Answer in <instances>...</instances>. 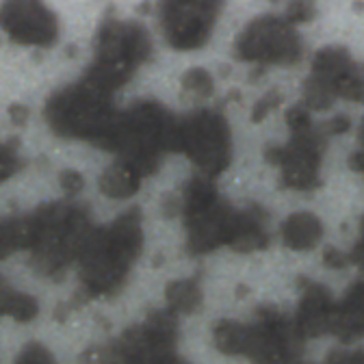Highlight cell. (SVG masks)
<instances>
[{"label":"cell","mask_w":364,"mask_h":364,"mask_svg":"<svg viewBox=\"0 0 364 364\" xmlns=\"http://www.w3.org/2000/svg\"><path fill=\"white\" fill-rule=\"evenodd\" d=\"M334 94H336V98L364 102V65L353 63V68L336 82Z\"/></svg>","instance_id":"cell-24"},{"label":"cell","mask_w":364,"mask_h":364,"mask_svg":"<svg viewBox=\"0 0 364 364\" xmlns=\"http://www.w3.org/2000/svg\"><path fill=\"white\" fill-rule=\"evenodd\" d=\"M167 364H182V362H178V360H171V362H167Z\"/></svg>","instance_id":"cell-39"},{"label":"cell","mask_w":364,"mask_h":364,"mask_svg":"<svg viewBox=\"0 0 364 364\" xmlns=\"http://www.w3.org/2000/svg\"><path fill=\"white\" fill-rule=\"evenodd\" d=\"M165 299L169 304L171 312L189 314L200 308L202 304V291L196 280H178L171 282L165 291Z\"/></svg>","instance_id":"cell-21"},{"label":"cell","mask_w":364,"mask_h":364,"mask_svg":"<svg viewBox=\"0 0 364 364\" xmlns=\"http://www.w3.org/2000/svg\"><path fill=\"white\" fill-rule=\"evenodd\" d=\"M113 117L115 109L111 96L85 80L59 91L46 105V119L57 134L72 136V139H89L96 146L107 134Z\"/></svg>","instance_id":"cell-5"},{"label":"cell","mask_w":364,"mask_h":364,"mask_svg":"<svg viewBox=\"0 0 364 364\" xmlns=\"http://www.w3.org/2000/svg\"><path fill=\"white\" fill-rule=\"evenodd\" d=\"M176 130L178 119L167 109L156 102H139L124 113H115L98 146L117 152V161L144 178L159 167L161 154L176 150Z\"/></svg>","instance_id":"cell-1"},{"label":"cell","mask_w":364,"mask_h":364,"mask_svg":"<svg viewBox=\"0 0 364 364\" xmlns=\"http://www.w3.org/2000/svg\"><path fill=\"white\" fill-rule=\"evenodd\" d=\"M349 128H351V122H349V117H345V115H338V117H334V119H330L328 124L321 126V130H323L326 134H343V132H347Z\"/></svg>","instance_id":"cell-32"},{"label":"cell","mask_w":364,"mask_h":364,"mask_svg":"<svg viewBox=\"0 0 364 364\" xmlns=\"http://www.w3.org/2000/svg\"><path fill=\"white\" fill-rule=\"evenodd\" d=\"M287 124L291 126L293 132H295V130H301V128H308V126H312L310 113H308L304 107H293V109L287 113Z\"/></svg>","instance_id":"cell-30"},{"label":"cell","mask_w":364,"mask_h":364,"mask_svg":"<svg viewBox=\"0 0 364 364\" xmlns=\"http://www.w3.org/2000/svg\"><path fill=\"white\" fill-rule=\"evenodd\" d=\"M219 3H208V0L165 3L161 11V24L167 41L178 50L200 48L213 31V24L219 16Z\"/></svg>","instance_id":"cell-11"},{"label":"cell","mask_w":364,"mask_h":364,"mask_svg":"<svg viewBox=\"0 0 364 364\" xmlns=\"http://www.w3.org/2000/svg\"><path fill=\"white\" fill-rule=\"evenodd\" d=\"M18 364H55V362H53V355L48 353V349H43L41 345H28L22 351Z\"/></svg>","instance_id":"cell-27"},{"label":"cell","mask_w":364,"mask_h":364,"mask_svg":"<svg viewBox=\"0 0 364 364\" xmlns=\"http://www.w3.org/2000/svg\"><path fill=\"white\" fill-rule=\"evenodd\" d=\"M360 144H362V148H364V122H362V126H360Z\"/></svg>","instance_id":"cell-38"},{"label":"cell","mask_w":364,"mask_h":364,"mask_svg":"<svg viewBox=\"0 0 364 364\" xmlns=\"http://www.w3.org/2000/svg\"><path fill=\"white\" fill-rule=\"evenodd\" d=\"M144 243L139 210H130L117 217L100 230H91L78 256L80 280L94 295L115 293L139 256Z\"/></svg>","instance_id":"cell-2"},{"label":"cell","mask_w":364,"mask_h":364,"mask_svg":"<svg viewBox=\"0 0 364 364\" xmlns=\"http://www.w3.org/2000/svg\"><path fill=\"white\" fill-rule=\"evenodd\" d=\"M314 14H316L314 5H310V3H293V5H289V9H287V22H289V24L310 22V20L314 18Z\"/></svg>","instance_id":"cell-28"},{"label":"cell","mask_w":364,"mask_h":364,"mask_svg":"<svg viewBox=\"0 0 364 364\" xmlns=\"http://www.w3.org/2000/svg\"><path fill=\"white\" fill-rule=\"evenodd\" d=\"M11 117H14L18 124H22V122L28 117V111H26V109H22V107H14V109H11Z\"/></svg>","instance_id":"cell-37"},{"label":"cell","mask_w":364,"mask_h":364,"mask_svg":"<svg viewBox=\"0 0 364 364\" xmlns=\"http://www.w3.org/2000/svg\"><path fill=\"white\" fill-rule=\"evenodd\" d=\"M237 213L230 204L223 200H215L210 206L185 215L189 241L187 247L191 254H208L221 245H230L232 235H235V223H237Z\"/></svg>","instance_id":"cell-13"},{"label":"cell","mask_w":364,"mask_h":364,"mask_svg":"<svg viewBox=\"0 0 364 364\" xmlns=\"http://www.w3.org/2000/svg\"><path fill=\"white\" fill-rule=\"evenodd\" d=\"M264 221H267V213L260 206L239 210L230 247L235 252H241V254L264 250L269 245V235L264 230Z\"/></svg>","instance_id":"cell-15"},{"label":"cell","mask_w":364,"mask_h":364,"mask_svg":"<svg viewBox=\"0 0 364 364\" xmlns=\"http://www.w3.org/2000/svg\"><path fill=\"white\" fill-rule=\"evenodd\" d=\"M301 341L295 321H289L276 308H260L256 323L245 326L243 355L256 364H291L301 349Z\"/></svg>","instance_id":"cell-9"},{"label":"cell","mask_w":364,"mask_h":364,"mask_svg":"<svg viewBox=\"0 0 364 364\" xmlns=\"http://www.w3.org/2000/svg\"><path fill=\"white\" fill-rule=\"evenodd\" d=\"M61 187H63L70 196L78 193V191L82 189V176L76 173V171H63V173H61Z\"/></svg>","instance_id":"cell-31"},{"label":"cell","mask_w":364,"mask_h":364,"mask_svg":"<svg viewBox=\"0 0 364 364\" xmlns=\"http://www.w3.org/2000/svg\"><path fill=\"white\" fill-rule=\"evenodd\" d=\"M0 26L18 43L24 46H53L59 37L57 16L39 3L14 0L0 9Z\"/></svg>","instance_id":"cell-12"},{"label":"cell","mask_w":364,"mask_h":364,"mask_svg":"<svg viewBox=\"0 0 364 364\" xmlns=\"http://www.w3.org/2000/svg\"><path fill=\"white\" fill-rule=\"evenodd\" d=\"M37 314V301L16 291L7 280L0 278V316H11L16 321H31Z\"/></svg>","instance_id":"cell-20"},{"label":"cell","mask_w":364,"mask_h":364,"mask_svg":"<svg viewBox=\"0 0 364 364\" xmlns=\"http://www.w3.org/2000/svg\"><path fill=\"white\" fill-rule=\"evenodd\" d=\"M323 260H326V264H330V267H334V269H343V267L349 262V260H347V256H343V254H341V252H336L334 247L326 250Z\"/></svg>","instance_id":"cell-35"},{"label":"cell","mask_w":364,"mask_h":364,"mask_svg":"<svg viewBox=\"0 0 364 364\" xmlns=\"http://www.w3.org/2000/svg\"><path fill=\"white\" fill-rule=\"evenodd\" d=\"M152 41L148 31L134 22H107L96 37V59L85 74V82L102 94H113L150 57Z\"/></svg>","instance_id":"cell-4"},{"label":"cell","mask_w":364,"mask_h":364,"mask_svg":"<svg viewBox=\"0 0 364 364\" xmlns=\"http://www.w3.org/2000/svg\"><path fill=\"white\" fill-rule=\"evenodd\" d=\"M347 260L353 262V264H358L360 269H364V219H362V235H360V241L353 245V250H351V254L347 256Z\"/></svg>","instance_id":"cell-34"},{"label":"cell","mask_w":364,"mask_h":364,"mask_svg":"<svg viewBox=\"0 0 364 364\" xmlns=\"http://www.w3.org/2000/svg\"><path fill=\"white\" fill-rule=\"evenodd\" d=\"M299 284H301V301H299V310L295 318L299 334L318 336V334L330 332L334 308H336L332 293L323 284L310 282L306 278H301Z\"/></svg>","instance_id":"cell-14"},{"label":"cell","mask_w":364,"mask_h":364,"mask_svg":"<svg viewBox=\"0 0 364 364\" xmlns=\"http://www.w3.org/2000/svg\"><path fill=\"white\" fill-rule=\"evenodd\" d=\"M282 239L291 250H312L323 239V223L312 213H295L282 223Z\"/></svg>","instance_id":"cell-16"},{"label":"cell","mask_w":364,"mask_h":364,"mask_svg":"<svg viewBox=\"0 0 364 364\" xmlns=\"http://www.w3.org/2000/svg\"><path fill=\"white\" fill-rule=\"evenodd\" d=\"M349 165H351V169H355V171H362V173H364V148H362L360 152L351 154Z\"/></svg>","instance_id":"cell-36"},{"label":"cell","mask_w":364,"mask_h":364,"mask_svg":"<svg viewBox=\"0 0 364 364\" xmlns=\"http://www.w3.org/2000/svg\"><path fill=\"white\" fill-rule=\"evenodd\" d=\"M176 150L185 152L204 176L221 173L232 159L230 128L219 111H196L178 122Z\"/></svg>","instance_id":"cell-6"},{"label":"cell","mask_w":364,"mask_h":364,"mask_svg":"<svg viewBox=\"0 0 364 364\" xmlns=\"http://www.w3.org/2000/svg\"><path fill=\"white\" fill-rule=\"evenodd\" d=\"M243 338H245V326L237 321H221L215 328V345L223 353L239 355L243 353Z\"/></svg>","instance_id":"cell-22"},{"label":"cell","mask_w":364,"mask_h":364,"mask_svg":"<svg viewBox=\"0 0 364 364\" xmlns=\"http://www.w3.org/2000/svg\"><path fill=\"white\" fill-rule=\"evenodd\" d=\"M326 152V132L321 128H301L291 134L287 146H267L264 159L282 169V185L297 191H312L321 185V161Z\"/></svg>","instance_id":"cell-7"},{"label":"cell","mask_w":364,"mask_h":364,"mask_svg":"<svg viewBox=\"0 0 364 364\" xmlns=\"http://www.w3.org/2000/svg\"><path fill=\"white\" fill-rule=\"evenodd\" d=\"M235 53L241 61L252 63H295L304 46L293 24L276 16H264L245 26L235 43Z\"/></svg>","instance_id":"cell-8"},{"label":"cell","mask_w":364,"mask_h":364,"mask_svg":"<svg viewBox=\"0 0 364 364\" xmlns=\"http://www.w3.org/2000/svg\"><path fill=\"white\" fill-rule=\"evenodd\" d=\"M326 364H364V351L353 353H332Z\"/></svg>","instance_id":"cell-33"},{"label":"cell","mask_w":364,"mask_h":364,"mask_svg":"<svg viewBox=\"0 0 364 364\" xmlns=\"http://www.w3.org/2000/svg\"><path fill=\"white\" fill-rule=\"evenodd\" d=\"M176 318L171 312H154L141 326L128 330L113 347L111 364H167L173 360Z\"/></svg>","instance_id":"cell-10"},{"label":"cell","mask_w":364,"mask_h":364,"mask_svg":"<svg viewBox=\"0 0 364 364\" xmlns=\"http://www.w3.org/2000/svg\"><path fill=\"white\" fill-rule=\"evenodd\" d=\"M182 87L187 91H193L198 96H210L213 94V78L206 70H191L182 78Z\"/></svg>","instance_id":"cell-25"},{"label":"cell","mask_w":364,"mask_h":364,"mask_svg":"<svg viewBox=\"0 0 364 364\" xmlns=\"http://www.w3.org/2000/svg\"><path fill=\"white\" fill-rule=\"evenodd\" d=\"M35 267L41 273H59L72 260H78L85 241L91 235L87 213L72 204H48L28 215Z\"/></svg>","instance_id":"cell-3"},{"label":"cell","mask_w":364,"mask_h":364,"mask_svg":"<svg viewBox=\"0 0 364 364\" xmlns=\"http://www.w3.org/2000/svg\"><path fill=\"white\" fill-rule=\"evenodd\" d=\"M280 94H278V91H269V94H264L260 100H258V105L254 107V113H252V119L254 122H260L269 111H273V109H276L278 105H280Z\"/></svg>","instance_id":"cell-29"},{"label":"cell","mask_w":364,"mask_h":364,"mask_svg":"<svg viewBox=\"0 0 364 364\" xmlns=\"http://www.w3.org/2000/svg\"><path fill=\"white\" fill-rule=\"evenodd\" d=\"M353 63L355 61L349 57V53L345 48H323V50H318L314 55L312 74L310 76H314V78H318L321 82H326L334 91L336 82L353 68Z\"/></svg>","instance_id":"cell-17"},{"label":"cell","mask_w":364,"mask_h":364,"mask_svg":"<svg viewBox=\"0 0 364 364\" xmlns=\"http://www.w3.org/2000/svg\"><path fill=\"white\" fill-rule=\"evenodd\" d=\"M20 169V159L11 146L0 144V182H5Z\"/></svg>","instance_id":"cell-26"},{"label":"cell","mask_w":364,"mask_h":364,"mask_svg":"<svg viewBox=\"0 0 364 364\" xmlns=\"http://www.w3.org/2000/svg\"><path fill=\"white\" fill-rule=\"evenodd\" d=\"M139 185H141V176L122 161H115L113 165H109L105 173L100 176L102 193L109 198H117V200L134 196Z\"/></svg>","instance_id":"cell-18"},{"label":"cell","mask_w":364,"mask_h":364,"mask_svg":"<svg viewBox=\"0 0 364 364\" xmlns=\"http://www.w3.org/2000/svg\"><path fill=\"white\" fill-rule=\"evenodd\" d=\"M31 221L28 217H0V260L9 258L18 250H28Z\"/></svg>","instance_id":"cell-19"},{"label":"cell","mask_w":364,"mask_h":364,"mask_svg":"<svg viewBox=\"0 0 364 364\" xmlns=\"http://www.w3.org/2000/svg\"><path fill=\"white\" fill-rule=\"evenodd\" d=\"M336 96L334 91L321 82L318 78L310 76L306 82H304V105H306V111L312 109V111H326L334 105Z\"/></svg>","instance_id":"cell-23"}]
</instances>
